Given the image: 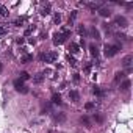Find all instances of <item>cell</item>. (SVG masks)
Wrapping results in <instances>:
<instances>
[{"mask_svg": "<svg viewBox=\"0 0 133 133\" xmlns=\"http://www.w3.org/2000/svg\"><path fill=\"white\" fill-rule=\"evenodd\" d=\"M69 36H71V30L69 28H61V31L53 36V44L55 45H59V44L66 42V39H68Z\"/></svg>", "mask_w": 133, "mask_h": 133, "instance_id": "1", "label": "cell"}, {"mask_svg": "<svg viewBox=\"0 0 133 133\" xmlns=\"http://www.w3.org/2000/svg\"><path fill=\"white\" fill-rule=\"evenodd\" d=\"M39 58L42 61H45V63H55L58 59V53L56 52H47V53H42Z\"/></svg>", "mask_w": 133, "mask_h": 133, "instance_id": "2", "label": "cell"}, {"mask_svg": "<svg viewBox=\"0 0 133 133\" xmlns=\"http://www.w3.org/2000/svg\"><path fill=\"white\" fill-rule=\"evenodd\" d=\"M119 50H121V47H119V45H111V44H107V45H105V55H107V56H110V58H111V56H114Z\"/></svg>", "mask_w": 133, "mask_h": 133, "instance_id": "3", "label": "cell"}, {"mask_svg": "<svg viewBox=\"0 0 133 133\" xmlns=\"http://www.w3.org/2000/svg\"><path fill=\"white\" fill-rule=\"evenodd\" d=\"M14 88H16V91H19V92H22V94H27L28 92V88L24 85V82L22 80H14Z\"/></svg>", "mask_w": 133, "mask_h": 133, "instance_id": "4", "label": "cell"}, {"mask_svg": "<svg viewBox=\"0 0 133 133\" xmlns=\"http://www.w3.org/2000/svg\"><path fill=\"white\" fill-rule=\"evenodd\" d=\"M131 64H133V55H127V56H124V59H122V66H124V68L130 69V68H131Z\"/></svg>", "mask_w": 133, "mask_h": 133, "instance_id": "5", "label": "cell"}, {"mask_svg": "<svg viewBox=\"0 0 133 133\" xmlns=\"http://www.w3.org/2000/svg\"><path fill=\"white\" fill-rule=\"evenodd\" d=\"M114 24H116L117 27H121V28H125L128 22H127V19H125V17H122V16H117V17L114 19Z\"/></svg>", "mask_w": 133, "mask_h": 133, "instance_id": "6", "label": "cell"}, {"mask_svg": "<svg viewBox=\"0 0 133 133\" xmlns=\"http://www.w3.org/2000/svg\"><path fill=\"white\" fill-rule=\"evenodd\" d=\"M69 99H71L72 102H78V100H80V94H78L77 91H71V92H69Z\"/></svg>", "mask_w": 133, "mask_h": 133, "instance_id": "7", "label": "cell"}, {"mask_svg": "<svg viewBox=\"0 0 133 133\" xmlns=\"http://www.w3.org/2000/svg\"><path fill=\"white\" fill-rule=\"evenodd\" d=\"M86 6H88L91 11H99V10L102 8V5H100V3H86Z\"/></svg>", "mask_w": 133, "mask_h": 133, "instance_id": "8", "label": "cell"}, {"mask_svg": "<svg viewBox=\"0 0 133 133\" xmlns=\"http://www.w3.org/2000/svg\"><path fill=\"white\" fill-rule=\"evenodd\" d=\"M50 10H52V5L47 3V5L41 10V14H42V16H49V14H50Z\"/></svg>", "mask_w": 133, "mask_h": 133, "instance_id": "9", "label": "cell"}, {"mask_svg": "<svg viewBox=\"0 0 133 133\" xmlns=\"http://www.w3.org/2000/svg\"><path fill=\"white\" fill-rule=\"evenodd\" d=\"M99 14L103 16V17H110V16H111V11H110L108 8H100V10H99Z\"/></svg>", "mask_w": 133, "mask_h": 133, "instance_id": "10", "label": "cell"}, {"mask_svg": "<svg viewBox=\"0 0 133 133\" xmlns=\"http://www.w3.org/2000/svg\"><path fill=\"white\" fill-rule=\"evenodd\" d=\"M89 35H91L92 38H96V39H100V35H99V30H96V27H92V28L89 30Z\"/></svg>", "mask_w": 133, "mask_h": 133, "instance_id": "11", "label": "cell"}, {"mask_svg": "<svg viewBox=\"0 0 133 133\" xmlns=\"http://www.w3.org/2000/svg\"><path fill=\"white\" fill-rule=\"evenodd\" d=\"M42 80H44V74H36V75H35V78H33V82H35L36 85L42 83Z\"/></svg>", "mask_w": 133, "mask_h": 133, "instance_id": "12", "label": "cell"}, {"mask_svg": "<svg viewBox=\"0 0 133 133\" xmlns=\"http://www.w3.org/2000/svg\"><path fill=\"white\" fill-rule=\"evenodd\" d=\"M25 21H27V19H25V17H17V19H16V21H14V22H13V24H14V25H16V27H21V25H22V24H24V22H25Z\"/></svg>", "mask_w": 133, "mask_h": 133, "instance_id": "13", "label": "cell"}, {"mask_svg": "<svg viewBox=\"0 0 133 133\" xmlns=\"http://www.w3.org/2000/svg\"><path fill=\"white\" fill-rule=\"evenodd\" d=\"M31 59H33V55H24V56H22V59H21V63H24V64H25V63H30Z\"/></svg>", "mask_w": 133, "mask_h": 133, "instance_id": "14", "label": "cell"}, {"mask_svg": "<svg viewBox=\"0 0 133 133\" xmlns=\"http://www.w3.org/2000/svg\"><path fill=\"white\" fill-rule=\"evenodd\" d=\"M52 102L59 105V103H61V96H59V94H53V96H52Z\"/></svg>", "mask_w": 133, "mask_h": 133, "instance_id": "15", "label": "cell"}, {"mask_svg": "<svg viewBox=\"0 0 133 133\" xmlns=\"http://www.w3.org/2000/svg\"><path fill=\"white\" fill-rule=\"evenodd\" d=\"M68 61L71 63V66H72V68H75V66H77V59H75L72 55H68Z\"/></svg>", "mask_w": 133, "mask_h": 133, "instance_id": "16", "label": "cell"}, {"mask_svg": "<svg viewBox=\"0 0 133 133\" xmlns=\"http://www.w3.org/2000/svg\"><path fill=\"white\" fill-rule=\"evenodd\" d=\"M78 44H75V42H71V53H77L78 52Z\"/></svg>", "mask_w": 133, "mask_h": 133, "instance_id": "17", "label": "cell"}, {"mask_svg": "<svg viewBox=\"0 0 133 133\" xmlns=\"http://www.w3.org/2000/svg\"><path fill=\"white\" fill-rule=\"evenodd\" d=\"M124 77H125V74H124V72H117V74H116V77H114V82H116V83H119Z\"/></svg>", "mask_w": 133, "mask_h": 133, "instance_id": "18", "label": "cell"}, {"mask_svg": "<svg viewBox=\"0 0 133 133\" xmlns=\"http://www.w3.org/2000/svg\"><path fill=\"white\" fill-rule=\"evenodd\" d=\"M89 50H91V55H92V56H97V55H99V50H97L96 45H89Z\"/></svg>", "mask_w": 133, "mask_h": 133, "instance_id": "19", "label": "cell"}, {"mask_svg": "<svg viewBox=\"0 0 133 133\" xmlns=\"http://www.w3.org/2000/svg\"><path fill=\"white\" fill-rule=\"evenodd\" d=\"M8 10L5 8V6H0V16H3V17H8Z\"/></svg>", "mask_w": 133, "mask_h": 133, "instance_id": "20", "label": "cell"}, {"mask_svg": "<svg viewBox=\"0 0 133 133\" xmlns=\"http://www.w3.org/2000/svg\"><path fill=\"white\" fill-rule=\"evenodd\" d=\"M128 88H130V82H128V80H125V82L121 85V89H122V91H127Z\"/></svg>", "mask_w": 133, "mask_h": 133, "instance_id": "21", "label": "cell"}, {"mask_svg": "<svg viewBox=\"0 0 133 133\" xmlns=\"http://www.w3.org/2000/svg\"><path fill=\"white\" fill-rule=\"evenodd\" d=\"M53 22H55V24H59V22H61V14H59V13H55V16H53Z\"/></svg>", "mask_w": 133, "mask_h": 133, "instance_id": "22", "label": "cell"}, {"mask_svg": "<svg viewBox=\"0 0 133 133\" xmlns=\"http://www.w3.org/2000/svg\"><path fill=\"white\" fill-rule=\"evenodd\" d=\"M28 78H30V74H28V72H21V78H19V80L24 82V80H28Z\"/></svg>", "mask_w": 133, "mask_h": 133, "instance_id": "23", "label": "cell"}, {"mask_svg": "<svg viewBox=\"0 0 133 133\" xmlns=\"http://www.w3.org/2000/svg\"><path fill=\"white\" fill-rule=\"evenodd\" d=\"M92 94H96V96H102V89H100L99 86H94V88H92Z\"/></svg>", "mask_w": 133, "mask_h": 133, "instance_id": "24", "label": "cell"}, {"mask_svg": "<svg viewBox=\"0 0 133 133\" xmlns=\"http://www.w3.org/2000/svg\"><path fill=\"white\" fill-rule=\"evenodd\" d=\"M6 31H8V30H6V27L0 24V36H5V35H6Z\"/></svg>", "mask_w": 133, "mask_h": 133, "instance_id": "25", "label": "cell"}, {"mask_svg": "<svg viewBox=\"0 0 133 133\" xmlns=\"http://www.w3.org/2000/svg\"><path fill=\"white\" fill-rule=\"evenodd\" d=\"M75 17H77V11H72V14L69 16V25H71V24L75 21Z\"/></svg>", "mask_w": 133, "mask_h": 133, "instance_id": "26", "label": "cell"}, {"mask_svg": "<svg viewBox=\"0 0 133 133\" xmlns=\"http://www.w3.org/2000/svg\"><path fill=\"white\" fill-rule=\"evenodd\" d=\"M64 119H66V116H64V114H63V113H59V114H58V116H55V121H58V122H63V121H64Z\"/></svg>", "mask_w": 133, "mask_h": 133, "instance_id": "27", "label": "cell"}, {"mask_svg": "<svg viewBox=\"0 0 133 133\" xmlns=\"http://www.w3.org/2000/svg\"><path fill=\"white\" fill-rule=\"evenodd\" d=\"M94 107H96V103H94V102H88V103L85 105V108H86V110H92Z\"/></svg>", "mask_w": 133, "mask_h": 133, "instance_id": "28", "label": "cell"}, {"mask_svg": "<svg viewBox=\"0 0 133 133\" xmlns=\"http://www.w3.org/2000/svg\"><path fill=\"white\" fill-rule=\"evenodd\" d=\"M82 122H83L86 127H91V125H89V119H88L86 116H83V117H82Z\"/></svg>", "mask_w": 133, "mask_h": 133, "instance_id": "29", "label": "cell"}, {"mask_svg": "<svg viewBox=\"0 0 133 133\" xmlns=\"http://www.w3.org/2000/svg\"><path fill=\"white\" fill-rule=\"evenodd\" d=\"M33 30H35V25H31V27H28V28H27V30H25V35H27V36H28V35H30V33H31V31H33Z\"/></svg>", "mask_w": 133, "mask_h": 133, "instance_id": "30", "label": "cell"}, {"mask_svg": "<svg viewBox=\"0 0 133 133\" xmlns=\"http://www.w3.org/2000/svg\"><path fill=\"white\" fill-rule=\"evenodd\" d=\"M89 71H91V63H88V64H86V66H85V72H86V74H88V72H89Z\"/></svg>", "mask_w": 133, "mask_h": 133, "instance_id": "31", "label": "cell"}, {"mask_svg": "<svg viewBox=\"0 0 133 133\" xmlns=\"http://www.w3.org/2000/svg\"><path fill=\"white\" fill-rule=\"evenodd\" d=\"M78 33H80V35H85V27H83V25L78 27Z\"/></svg>", "mask_w": 133, "mask_h": 133, "instance_id": "32", "label": "cell"}, {"mask_svg": "<svg viewBox=\"0 0 133 133\" xmlns=\"http://www.w3.org/2000/svg\"><path fill=\"white\" fill-rule=\"evenodd\" d=\"M24 42H25V39H24V38H17V44H19V45H21V44H24Z\"/></svg>", "mask_w": 133, "mask_h": 133, "instance_id": "33", "label": "cell"}, {"mask_svg": "<svg viewBox=\"0 0 133 133\" xmlns=\"http://www.w3.org/2000/svg\"><path fill=\"white\" fill-rule=\"evenodd\" d=\"M94 119H96L97 122H102V116H94Z\"/></svg>", "mask_w": 133, "mask_h": 133, "instance_id": "34", "label": "cell"}, {"mask_svg": "<svg viewBox=\"0 0 133 133\" xmlns=\"http://www.w3.org/2000/svg\"><path fill=\"white\" fill-rule=\"evenodd\" d=\"M78 80H80V77H78V75L75 74V75H74V82H78Z\"/></svg>", "mask_w": 133, "mask_h": 133, "instance_id": "35", "label": "cell"}, {"mask_svg": "<svg viewBox=\"0 0 133 133\" xmlns=\"http://www.w3.org/2000/svg\"><path fill=\"white\" fill-rule=\"evenodd\" d=\"M2 69H3V66H2V63H0V72H2Z\"/></svg>", "mask_w": 133, "mask_h": 133, "instance_id": "36", "label": "cell"}]
</instances>
